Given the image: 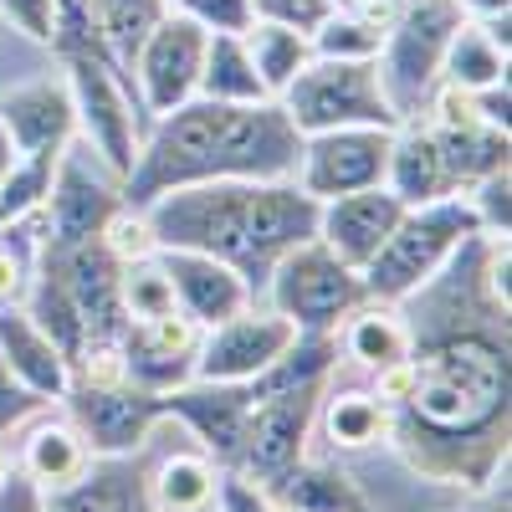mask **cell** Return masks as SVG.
Returning <instances> with one entry per match:
<instances>
[{
  "label": "cell",
  "mask_w": 512,
  "mask_h": 512,
  "mask_svg": "<svg viewBox=\"0 0 512 512\" xmlns=\"http://www.w3.org/2000/svg\"><path fill=\"white\" fill-rule=\"evenodd\" d=\"M400 308L410 318V384L390 410V446L415 477L482 492L507 472L512 415V308L487 282V236H472Z\"/></svg>",
  "instance_id": "6da1fadb"
},
{
  "label": "cell",
  "mask_w": 512,
  "mask_h": 512,
  "mask_svg": "<svg viewBox=\"0 0 512 512\" xmlns=\"http://www.w3.org/2000/svg\"><path fill=\"white\" fill-rule=\"evenodd\" d=\"M303 134L277 98L267 103H216L190 98L144 128L139 159L123 180L128 205H149L164 190L210 180H292Z\"/></svg>",
  "instance_id": "7a4b0ae2"
},
{
  "label": "cell",
  "mask_w": 512,
  "mask_h": 512,
  "mask_svg": "<svg viewBox=\"0 0 512 512\" xmlns=\"http://www.w3.org/2000/svg\"><path fill=\"white\" fill-rule=\"evenodd\" d=\"M144 216L159 246L216 256L262 297V282L277 267V256L313 236L318 200L297 190V180H210L164 190L144 205Z\"/></svg>",
  "instance_id": "3957f363"
},
{
  "label": "cell",
  "mask_w": 512,
  "mask_h": 512,
  "mask_svg": "<svg viewBox=\"0 0 512 512\" xmlns=\"http://www.w3.org/2000/svg\"><path fill=\"white\" fill-rule=\"evenodd\" d=\"M472 236H482V226H477L466 195H441V200H425V205H405V216L395 221L390 241H384L374 251V262L359 272L364 297L405 303V297L431 282Z\"/></svg>",
  "instance_id": "277c9868"
},
{
  "label": "cell",
  "mask_w": 512,
  "mask_h": 512,
  "mask_svg": "<svg viewBox=\"0 0 512 512\" xmlns=\"http://www.w3.org/2000/svg\"><path fill=\"white\" fill-rule=\"evenodd\" d=\"M297 134H328V128H395L400 113L379 82V62H333L313 57L277 98Z\"/></svg>",
  "instance_id": "5b68a950"
},
{
  "label": "cell",
  "mask_w": 512,
  "mask_h": 512,
  "mask_svg": "<svg viewBox=\"0 0 512 512\" xmlns=\"http://www.w3.org/2000/svg\"><path fill=\"white\" fill-rule=\"evenodd\" d=\"M461 26L456 0H405L400 16L390 21L379 41V82L390 93L400 123L420 118L431 93L441 88V62H446V41Z\"/></svg>",
  "instance_id": "8992f818"
},
{
  "label": "cell",
  "mask_w": 512,
  "mask_h": 512,
  "mask_svg": "<svg viewBox=\"0 0 512 512\" xmlns=\"http://www.w3.org/2000/svg\"><path fill=\"white\" fill-rule=\"evenodd\" d=\"M262 303L303 333H333L364 303V277L359 267L338 262L318 236H308L277 256V267L262 282Z\"/></svg>",
  "instance_id": "52a82bcc"
},
{
  "label": "cell",
  "mask_w": 512,
  "mask_h": 512,
  "mask_svg": "<svg viewBox=\"0 0 512 512\" xmlns=\"http://www.w3.org/2000/svg\"><path fill=\"white\" fill-rule=\"evenodd\" d=\"M67 93H72V113H77V144L93 149L118 180H128V169L139 159L144 144V108L134 98V82H128L113 62L98 57H67Z\"/></svg>",
  "instance_id": "ba28073f"
},
{
  "label": "cell",
  "mask_w": 512,
  "mask_h": 512,
  "mask_svg": "<svg viewBox=\"0 0 512 512\" xmlns=\"http://www.w3.org/2000/svg\"><path fill=\"white\" fill-rule=\"evenodd\" d=\"M123 205V180L113 169L72 139V149L62 154L57 164V180H52V195L41 205V251H67V246H82L103 231V221Z\"/></svg>",
  "instance_id": "9c48e42d"
},
{
  "label": "cell",
  "mask_w": 512,
  "mask_h": 512,
  "mask_svg": "<svg viewBox=\"0 0 512 512\" xmlns=\"http://www.w3.org/2000/svg\"><path fill=\"white\" fill-rule=\"evenodd\" d=\"M205 41H210V31H200L175 6H169L159 16V26L144 36V47L134 52V67H128V82H134V98H139L149 123L175 113L180 103H190L200 93Z\"/></svg>",
  "instance_id": "30bf717a"
},
{
  "label": "cell",
  "mask_w": 512,
  "mask_h": 512,
  "mask_svg": "<svg viewBox=\"0 0 512 512\" xmlns=\"http://www.w3.org/2000/svg\"><path fill=\"white\" fill-rule=\"evenodd\" d=\"M318 395H323V384H303V390H282V395L256 400L246 415L231 472L246 482H272L277 472L303 461L308 441L318 431Z\"/></svg>",
  "instance_id": "8fae6325"
},
{
  "label": "cell",
  "mask_w": 512,
  "mask_h": 512,
  "mask_svg": "<svg viewBox=\"0 0 512 512\" xmlns=\"http://www.w3.org/2000/svg\"><path fill=\"white\" fill-rule=\"evenodd\" d=\"M395 128H328V134H303V154H297V169H292L297 190L323 205L333 195L384 185Z\"/></svg>",
  "instance_id": "7c38bea8"
},
{
  "label": "cell",
  "mask_w": 512,
  "mask_h": 512,
  "mask_svg": "<svg viewBox=\"0 0 512 512\" xmlns=\"http://www.w3.org/2000/svg\"><path fill=\"white\" fill-rule=\"evenodd\" d=\"M292 338H297V328L277 308H267L262 297H256L251 308H241L226 323L200 333L195 379H205V384H246V379L262 374V369H272L287 354Z\"/></svg>",
  "instance_id": "4fadbf2b"
},
{
  "label": "cell",
  "mask_w": 512,
  "mask_h": 512,
  "mask_svg": "<svg viewBox=\"0 0 512 512\" xmlns=\"http://www.w3.org/2000/svg\"><path fill=\"white\" fill-rule=\"evenodd\" d=\"M62 410L88 436L93 456H139L154 441V425L164 420V400L154 390L123 384H72L62 395Z\"/></svg>",
  "instance_id": "5bb4252c"
},
{
  "label": "cell",
  "mask_w": 512,
  "mask_h": 512,
  "mask_svg": "<svg viewBox=\"0 0 512 512\" xmlns=\"http://www.w3.org/2000/svg\"><path fill=\"white\" fill-rule=\"evenodd\" d=\"M200 323H190L185 313H164V318H139L123 323L118 349H123V369L139 390H180L185 379H195V349H200Z\"/></svg>",
  "instance_id": "9a60e30c"
},
{
  "label": "cell",
  "mask_w": 512,
  "mask_h": 512,
  "mask_svg": "<svg viewBox=\"0 0 512 512\" xmlns=\"http://www.w3.org/2000/svg\"><path fill=\"white\" fill-rule=\"evenodd\" d=\"M164 415L185 425V436L231 472L241 431H246V415H251V395L246 384H205V379H185L180 390H164Z\"/></svg>",
  "instance_id": "2e32d148"
},
{
  "label": "cell",
  "mask_w": 512,
  "mask_h": 512,
  "mask_svg": "<svg viewBox=\"0 0 512 512\" xmlns=\"http://www.w3.org/2000/svg\"><path fill=\"white\" fill-rule=\"evenodd\" d=\"M41 262L57 272V282L67 287L72 308L82 318V333L93 338H118L123 333V303H118V262L108 256V246L93 236L82 246H67V251H41Z\"/></svg>",
  "instance_id": "e0dca14e"
},
{
  "label": "cell",
  "mask_w": 512,
  "mask_h": 512,
  "mask_svg": "<svg viewBox=\"0 0 512 512\" xmlns=\"http://www.w3.org/2000/svg\"><path fill=\"white\" fill-rule=\"evenodd\" d=\"M400 216H405L400 195L374 185V190H354V195L323 200L318 205V221H313V236L338 256V262H349V267L364 272L374 262V251L390 241V231H395Z\"/></svg>",
  "instance_id": "ac0fdd59"
},
{
  "label": "cell",
  "mask_w": 512,
  "mask_h": 512,
  "mask_svg": "<svg viewBox=\"0 0 512 512\" xmlns=\"http://www.w3.org/2000/svg\"><path fill=\"white\" fill-rule=\"evenodd\" d=\"M159 262H164V272H169V287H175V308H180L190 323H200V328H216V323H226L231 313H241V308L256 303L251 282H246L236 267L216 262V256H205V251L159 246Z\"/></svg>",
  "instance_id": "d6986e66"
},
{
  "label": "cell",
  "mask_w": 512,
  "mask_h": 512,
  "mask_svg": "<svg viewBox=\"0 0 512 512\" xmlns=\"http://www.w3.org/2000/svg\"><path fill=\"white\" fill-rule=\"evenodd\" d=\"M0 128L11 134L16 154H67L77 139V113L67 77H36L0 98Z\"/></svg>",
  "instance_id": "ffe728a7"
},
{
  "label": "cell",
  "mask_w": 512,
  "mask_h": 512,
  "mask_svg": "<svg viewBox=\"0 0 512 512\" xmlns=\"http://www.w3.org/2000/svg\"><path fill=\"white\" fill-rule=\"evenodd\" d=\"M11 461L21 466V472H26L41 492L52 497V492L72 487L98 456H93L88 436L77 431V420H72L62 405H47L41 415H31V420L21 425V451H16Z\"/></svg>",
  "instance_id": "44dd1931"
},
{
  "label": "cell",
  "mask_w": 512,
  "mask_h": 512,
  "mask_svg": "<svg viewBox=\"0 0 512 512\" xmlns=\"http://www.w3.org/2000/svg\"><path fill=\"white\" fill-rule=\"evenodd\" d=\"M0 359L47 405H62V395L72 390V359L26 308H0Z\"/></svg>",
  "instance_id": "7402d4cb"
},
{
  "label": "cell",
  "mask_w": 512,
  "mask_h": 512,
  "mask_svg": "<svg viewBox=\"0 0 512 512\" xmlns=\"http://www.w3.org/2000/svg\"><path fill=\"white\" fill-rule=\"evenodd\" d=\"M221 477L226 466H216L185 436V446L164 451L154 466H144V497L154 512H216Z\"/></svg>",
  "instance_id": "603a6c76"
},
{
  "label": "cell",
  "mask_w": 512,
  "mask_h": 512,
  "mask_svg": "<svg viewBox=\"0 0 512 512\" xmlns=\"http://www.w3.org/2000/svg\"><path fill=\"white\" fill-rule=\"evenodd\" d=\"M333 333H338V359H349L364 374L410 359V318L400 303H384V297H364Z\"/></svg>",
  "instance_id": "cb8c5ba5"
},
{
  "label": "cell",
  "mask_w": 512,
  "mask_h": 512,
  "mask_svg": "<svg viewBox=\"0 0 512 512\" xmlns=\"http://www.w3.org/2000/svg\"><path fill=\"white\" fill-rule=\"evenodd\" d=\"M384 190L400 195V205H425V200H441V195H461V190H451L446 159L436 149V134L425 128V118H405L390 134Z\"/></svg>",
  "instance_id": "d4e9b609"
},
{
  "label": "cell",
  "mask_w": 512,
  "mask_h": 512,
  "mask_svg": "<svg viewBox=\"0 0 512 512\" xmlns=\"http://www.w3.org/2000/svg\"><path fill=\"white\" fill-rule=\"evenodd\" d=\"M47 512H154L139 456H98L72 487L47 497Z\"/></svg>",
  "instance_id": "484cf974"
},
{
  "label": "cell",
  "mask_w": 512,
  "mask_h": 512,
  "mask_svg": "<svg viewBox=\"0 0 512 512\" xmlns=\"http://www.w3.org/2000/svg\"><path fill=\"white\" fill-rule=\"evenodd\" d=\"M318 431L333 451H369L390 441V405L369 384H323L318 395Z\"/></svg>",
  "instance_id": "4316f807"
},
{
  "label": "cell",
  "mask_w": 512,
  "mask_h": 512,
  "mask_svg": "<svg viewBox=\"0 0 512 512\" xmlns=\"http://www.w3.org/2000/svg\"><path fill=\"white\" fill-rule=\"evenodd\" d=\"M507 77V21H472L461 16V26L446 41V62H441V82L461 93L492 88Z\"/></svg>",
  "instance_id": "83f0119b"
},
{
  "label": "cell",
  "mask_w": 512,
  "mask_h": 512,
  "mask_svg": "<svg viewBox=\"0 0 512 512\" xmlns=\"http://www.w3.org/2000/svg\"><path fill=\"white\" fill-rule=\"evenodd\" d=\"M256 487L287 512H359L364 507L354 482L333 461H318V456H303L297 466H287V472H277L272 482H256Z\"/></svg>",
  "instance_id": "f1b7e54d"
},
{
  "label": "cell",
  "mask_w": 512,
  "mask_h": 512,
  "mask_svg": "<svg viewBox=\"0 0 512 512\" xmlns=\"http://www.w3.org/2000/svg\"><path fill=\"white\" fill-rule=\"evenodd\" d=\"M246 36V52H251V67L262 77L267 98H282L292 88V77L313 62V36L297 31V26H282V21H251Z\"/></svg>",
  "instance_id": "f546056e"
},
{
  "label": "cell",
  "mask_w": 512,
  "mask_h": 512,
  "mask_svg": "<svg viewBox=\"0 0 512 512\" xmlns=\"http://www.w3.org/2000/svg\"><path fill=\"white\" fill-rule=\"evenodd\" d=\"M216 103H267V88L251 67L246 36H210L205 41V67H200V93Z\"/></svg>",
  "instance_id": "4dcf8cb0"
},
{
  "label": "cell",
  "mask_w": 512,
  "mask_h": 512,
  "mask_svg": "<svg viewBox=\"0 0 512 512\" xmlns=\"http://www.w3.org/2000/svg\"><path fill=\"white\" fill-rule=\"evenodd\" d=\"M164 11H169V0H93L98 31H103L108 52H113V62L123 72L134 67V52L144 47V36L159 26Z\"/></svg>",
  "instance_id": "1f68e13d"
},
{
  "label": "cell",
  "mask_w": 512,
  "mask_h": 512,
  "mask_svg": "<svg viewBox=\"0 0 512 512\" xmlns=\"http://www.w3.org/2000/svg\"><path fill=\"white\" fill-rule=\"evenodd\" d=\"M57 164H62V154H16L6 185H0V226L41 216V205L52 195V180H57Z\"/></svg>",
  "instance_id": "d6a6232c"
},
{
  "label": "cell",
  "mask_w": 512,
  "mask_h": 512,
  "mask_svg": "<svg viewBox=\"0 0 512 512\" xmlns=\"http://www.w3.org/2000/svg\"><path fill=\"white\" fill-rule=\"evenodd\" d=\"M36 262H41V221L26 216V221L0 226V308L26 303Z\"/></svg>",
  "instance_id": "836d02e7"
},
{
  "label": "cell",
  "mask_w": 512,
  "mask_h": 512,
  "mask_svg": "<svg viewBox=\"0 0 512 512\" xmlns=\"http://www.w3.org/2000/svg\"><path fill=\"white\" fill-rule=\"evenodd\" d=\"M118 303H123V323H139V318H164V313H180L175 308V287H169V272L154 256H139V262H123L118 272Z\"/></svg>",
  "instance_id": "e575fe53"
},
{
  "label": "cell",
  "mask_w": 512,
  "mask_h": 512,
  "mask_svg": "<svg viewBox=\"0 0 512 512\" xmlns=\"http://www.w3.org/2000/svg\"><path fill=\"white\" fill-rule=\"evenodd\" d=\"M308 36H313V57H333V62H369V57H379V41H384L379 26L338 11V6Z\"/></svg>",
  "instance_id": "d590c367"
},
{
  "label": "cell",
  "mask_w": 512,
  "mask_h": 512,
  "mask_svg": "<svg viewBox=\"0 0 512 512\" xmlns=\"http://www.w3.org/2000/svg\"><path fill=\"white\" fill-rule=\"evenodd\" d=\"M98 241L108 246V256L123 267V262H139V256H154L159 251V241H154V231H149V216H144V205H118L113 216L103 221V231H98Z\"/></svg>",
  "instance_id": "8d00e7d4"
},
{
  "label": "cell",
  "mask_w": 512,
  "mask_h": 512,
  "mask_svg": "<svg viewBox=\"0 0 512 512\" xmlns=\"http://www.w3.org/2000/svg\"><path fill=\"white\" fill-rule=\"evenodd\" d=\"M466 200H472V216L482 226V236H507L512 231V175L507 164L492 169V175H482L472 190H461Z\"/></svg>",
  "instance_id": "74e56055"
},
{
  "label": "cell",
  "mask_w": 512,
  "mask_h": 512,
  "mask_svg": "<svg viewBox=\"0 0 512 512\" xmlns=\"http://www.w3.org/2000/svg\"><path fill=\"white\" fill-rule=\"evenodd\" d=\"M175 11L190 16V21H195L200 31H210V36H241V31H251V21H256L251 0H175Z\"/></svg>",
  "instance_id": "f35d334b"
},
{
  "label": "cell",
  "mask_w": 512,
  "mask_h": 512,
  "mask_svg": "<svg viewBox=\"0 0 512 512\" xmlns=\"http://www.w3.org/2000/svg\"><path fill=\"white\" fill-rule=\"evenodd\" d=\"M41 410H47V400L31 395L26 384L6 369V359H0V441H11L21 425H26L31 415H41Z\"/></svg>",
  "instance_id": "ab89813d"
},
{
  "label": "cell",
  "mask_w": 512,
  "mask_h": 512,
  "mask_svg": "<svg viewBox=\"0 0 512 512\" xmlns=\"http://www.w3.org/2000/svg\"><path fill=\"white\" fill-rule=\"evenodd\" d=\"M0 16H6L26 41H36V47H52V36H57V0H0Z\"/></svg>",
  "instance_id": "60d3db41"
},
{
  "label": "cell",
  "mask_w": 512,
  "mask_h": 512,
  "mask_svg": "<svg viewBox=\"0 0 512 512\" xmlns=\"http://www.w3.org/2000/svg\"><path fill=\"white\" fill-rule=\"evenodd\" d=\"M216 512H287V507H277L256 482L226 472V477H221V502H216Z\"/></svg>",
  "instance_id": "b9f144b4"
},
{
  "label": "cell",
  "mask_w": 512,
  "mask_h": 512,
  "mask_svg": "<svg viewBox=\"0 0 512 512\" xmlns=\"http://www.w3.org/2000/svg\"><path fill=\"white\" fill-rule=\"evenodd\" d=\"M0 512H47V492H41L16 461H11V472L0 477Z\"/></svg>",
  "instance_id": "7bdbcfd3"
},
{
  "label": "cell",
  "mask_w": 512,
  "mask_h": 512,
  "mask_svg": "<svg viewBox=\"0 0 512 512\" xmlns=\"http://www.w3.org/2000/svg\"><path fill=\"white\" fill-rule=\"evenodd\" d=\"M466 98H472V108H477V118H487L492 128H502V134H507V123H512V98H507V77L502 82H492V88H477V93H466Z\"/></svg>",
  "instance_id": "ee69618b"
},
{
  "label": "cell",
  "mask_w": 512,
  "mask_h": 512,
  "mask_svg": "<svg viewBox=\"0 0 512 512\" xmlns=\"http://www.w3.org/2000/svg\"><path fill=\"white\" fill-rule=\"evenodd\" d=\"M11 164H16V144H11V134H6V128H0V185H6Z\"/></svg>",
  "instance_id": "f6af8a7d"
},
{
  "label": "cell",
  "mask_w": 512,
  "mask_h": 512,
  "mask_svg": "<svg viewBox=\"0 0 512 512\" xmlns=\"http://www.w3.org/2000/svg\"><path fill=\"white\" fill-rule=\"evenodd\" d=\"M6 472H11V446L0 441V477H6Z\"/></svg>",
  "instance_id": "bcb514c9"
},
{
  "label": "cell",
  "mask_w": 512,
  "mask_h": 512,
  "mask_svg": "<svg viewBox=\"0 0 512 512\" xmlns=\"http://www.w3.org/2000/svg\"><path fill=\"white\" fill-rule=\"evenodd\" d=\"M359 512H369V507H359Z\"/></svg>",
  "instance_id": "7dc6e473"
},
{
  "label": "cell",
  "mask_w": 512,
  "mask_h": 512,
  "mask_svg": "<svg viewBox=\"0 0 512 512\" xmlns=\"http://www.w3.org/2000/svg\"><path fill=\"white\" fill-rule=\"evenodd\" d=\"M169 6H175V0H169Z\"/></svg>",
  "instance_id": "c3c4849f"
}]
</instances>
